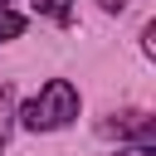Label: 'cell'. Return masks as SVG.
<instances>
[{"instance_id": "1", "label": "cell", "mask_w": 156, "mask_h": 156, "mask_svg": "<svg viewBox=\"0 0 156 156\" xmlns=\"http://www.w3.org/2000/svg\"><path fill=\"white\" fill-rule=\"evenodd\" d=\"M78 117V88L68 83V78H49L20 112H15V122H24L29 132H58V127H68Z\"/></svg>"}, {"instance_id": "2", "label": "cell", "mask_w": 156, "mask_h": 156, "mask_svg": "<svg viewBox=\"0 0 156 156\" xmlns=\"http://www.w3.org/2000/svg\"><path fill=\"white\" fill-rule=\"evenodd\" d=\"M102 132L107 136H117V141H132V146H146V151H156V122L146 117V112H117L112 122H102Z\"/></svg>"}, {"instance_id": "3", "label": "cell", "mask_w": 156, "mask_h": 156, "mask_svg": "<svg viewBox=\"0 0 156 156\" xmlns=\"http://www.w3.org/2000/svg\"><path fill=\"white\" fill-rule=\"evenodd\" d=\"M10 127H15V88H10V83H0V146H5Z\"/></svg>"}, {"instance_id": "4", "label": "cell", "mask_w": 156, "mask_h": 156, "mask_svg": "<svg viewBox=\"0 0 156 156\" xmlns=\"http://www.w3.org/2000/svg\"><path fill=\"white\" fill-rule=\"evenodd\" d=\"M20 34H24V15H15L10 5H0V44H10Z\"/></svg>"}, {"instance_id": "5", "label": "cell", "mask_w": 156, "mask_h": 156, "mask_svg": "<svg viewBox=\"0 0 156 156\" xmlns=\"http://www.w3.org/2000/svg\"><path fill=\"white\" fill-rule=\"evenodd\" d=\"M34 10L49 15L54 24H68V20H73V0H34Z\"/></svg>"}, {"instance_id": "6", "label": "cell", "mask_w": 156, "mask_h": 156, "mask_svg": "<svg viewBox=\"0 0 156 156\" xmlns=\"http://www.w3.org/2000/svg\"><path fill=\"white\" fill-rule=\"evenodd\" d=\"M98 5H102L107 15H117V10H127V0H98Z\"/></svg>"}, {"instance_id": "7", "label": "cell", "mask_w": 156, "mask_h": 156, "mask_svg": "<svg viewBox=\"0 0 156 156\" xmlns=\"http://www.w3.org/2000/svg\"><path fill=\"white\" fill-rule=\"evenodd\" d=\"M117 156H151L146 146H132V151H117Z\"/></svg>"}, {"instance_id": "8", "label": "cell", "mask_w": 156, "mask_h": 156, "mask_svg": "<svg viewBox=\"0 0 156 156\" xmlns=\"http://www.w3.org/2000/svg\"><path fill=\"white\" fill-rule=\"evenodd\" d=\"M0 5H10V0H0Z\"/></svg>"}]
</instances>
